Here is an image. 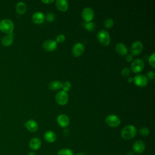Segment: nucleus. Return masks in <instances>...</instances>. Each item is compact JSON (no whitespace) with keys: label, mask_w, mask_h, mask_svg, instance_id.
Wrapping results in <instances>:
<instances>
[{"label":"nucleus","mask_w":155,"mask_h":155,"mask_svg":"<svg viewBox=\"0 0 155 155\" xmlns=\"http://www.w3.org/2000/svg\"><path fill=\"white\" fill-rule=\"evenodd\" d=\"M148 79L147 76L142 74H136L133 78L134 84L139 87H144L148 84Z\"/></svg>","instance_id":"7"},{"label":"nucleus","mask_w":155,"mask_h":155,"mask_svg":"<svg viewBox=\"0 0 155 155\" xmlns=\"http://www.w3.org/2000/svg\"><path fill=\"white\" fill-rule=\"evenodd\" d=\"M130 69L128 67H124L121 70V74L123 77H127L130 74Z\"/></svg>","instance_id":"29"},{"label":"nucleus","mask_w":155,"mask_h":155,"mask_svg":"<svg viewBox=\"0 0 155 155\" xmlns=\"http://www.w3.org/2000/svg\"><path fill=\"white\" fill-rule=\"evenodd\" d=\"M56 7L61 12H66L68 8V2L66 0L56 1Z\"/></svg>","instance_id":"17"},{"label":"nucleus","mask_w":155,"mask_h":155,"mask_svg":"<svg viewBox=\"0 0 155 155\" xmlns=\"http://www.w3.org/2000/svg\"><path fill=\"white\" fill-rule=\"evenodd\" d=\"M71 83L69 81H65L64 83H62V89L63 91H65V92H68L70 89H71Z\"/></svg>","instance_id":"26"},{"label":"nucleus","mask_w":155,"mask_h":155,"mask_svg":"<svg viewBox=\"0 0 155 155\" xmlns=\"http://www.w3.org/2000/svg\"><path fill=\"white\" fill-rule=\"evenodd\" d=\"M154 59H155V53L153 52V53L150 55V56L149 57V59H148L149 64H150L153 68H154V67H155V61H154Z\"/></svg>","instance_id":"28"},{"label":"nucleus","mask_w":155,"mask_h":155,"mask_svg":"<svg viewBox=\"0 0 155 155\" xmlns=\"http://www.w3.org/2000/svg\"><path fill=\"white\" fill-rule=\"evenodd\" d=\"M127 81H128V82H129V83L133 82V78H128L127 79Z\"/></svg>","instance_id":"35"},{"label":"nucleus","mask_w":155,"mask_h":155,"mask_svg":"<svg viewBox=\"0 0 155 155\" xmlns=\"http://www.w3.org/2000/svg\"><path fill=\"white\" fill-rule=\"evenodd\" d=\"M55 99L57 104L60 105H64L67 104L68 101V94L67 92L63 90L59 91L56 93Z\"/></svg>","instance_id":"6"},{"label":"nucleus","mask_w":155,"mask_h":155,"mask_svg":"<svg viewBox=\"0 0 155 155\" xmlns=\"http://www.w3.org/2000/svg\"><path fill=\"white\" fill-rule=\"evenodd\" d=\"M32 21L36 24H39L44 22L45 20V16L41 12H35L31 17Z\"/></svg>","instance_id":"16"},{"label":"nucleus","mask_w":155,"mask_h":155,"mask_svg":"<svg viewBox=\"0 0 155 155\" xmlns=\"http://www.w3.org/2000/svg\"><path fill=\"white\" fill-rule=\"evenodd\" d=\"M147 79H153L154 78V76H155V74H154V72L153 71H148L147 73Z\"/></svg>","instance_id":"32"},{"label":"nucleus","mask_w":155,"mask_h":155,"mask_svg":"<svg viewBox=\"0 0 155 155\" xmlns=\"http://www.w3.org/2000/svg\"><path fill=\"white\" fill-rule=\"evenodd\" d=\"M58 155H74V154L73 151L70 149L62 148L58 151Z\"/></svg>","instance_id":"24"},{"label":"nucleus","mask_w":155,"mask_h":155,"mask_svg":"<svg viewBox=\"0 0 155 155\" xmlns=\"http://www.w3.org/2000/svg\"><path fill=\"white\" fill-rule=\"evenodd\" d=\"M94 13L92 8L90 7H85L82 10V18L85 22H91L94 18Z\"/></svg>","instance_id":"9"},{"label":"nucleus","mask_w":155,"mask_h":155,"mask_svg":"<svg viewBox=\"0 0 155 155\" xmlns=\"http://www.w3.org/2000/svg\"><path fill=\"white\" fill-rule=\"evenodd\" d=\"M14 29L13 22L9 19H4L0 21V30L6 34L13 33Z\"/></svg>","instance_id":"2"},{"label":"nucleus","mask_w":155,"mask_h":155,"mask_svg":"<svg viewBox=\"0 0 155 155\" xmlns=\"http://www.w3.org/2000/svg\"><path fill=\"white\" fill-rule=\"evenodd\" d=\"M58 47L57 42L53 39H48L42 43L43 48L47 51H53Z\"/></svg>","instance_id":"10"},{"label":"nucleus","mask_w":155,"mask_h":155,"mask_svg":"<svg viewBox=\"0 0 155 155\" xmlns=\"http://www.w3.org/2000/svg\"><path fill=\"white\" fill-rule=\"evenodd\" d=\"M44 138L46 142L48 143H53L56 139V135L54 132L52 131H47L44 134Z\"/></svg>","instance_id":"19"},{"label":"nucleus","mask_w":155,"mask_h":155,"mask_svg":"<svg viewBox=\"0 0 155 155\" xmlns=\"http://www.w3.org/2000/svg\"><path fill=\"white\" fill-rule=\"evenodd\" d=\"M145 67L144 62L141 59H134L131 64V68L133 72L135 73H138L141 72Z\"/></svg>","instance_id":"5"},{"label":"nucleus","mask_w":155,"mask_h":155,"mask_svg":"<svg viewBox=\"0 0 155 155\" xmlns=\"http://www.w3.org/2000/svg\"><path fill=\"white\" fill-rule=\"evenodd\" d=\"M62 82L61 81H58V80H54V81H51L49 83L48 88L50 90H57L61 89L62 88Z\"/></svg>","instance_id":"21"},{"label":"nucleus","mask_w":155,"mask_h":155,"mask_svg":"<svg viewBox=\"0 0 155 155\" xmlns=\"http://www.w3.org/2000/svg\"><path fill=\"white\" fill-rule=\"evenodd\" d=\"M76 155H86V154L85 153H79L76 154Z\"/></svg>","instance_id":"38"},{"label":"nucleus","mask_w":155,"mask_h":155,"mask_svg":"<svg viewBox=\"0 0 155 155\" xmlns=\"http://www.w3.org/2000/svg\"><path fill=\"white\" fill-rule=\"evenodd\" d=\"M41 146V140L38 137H33L29 142V147L33 150H38Z\"/></svg>","instance_id":"18"},{"label":"nucleus","mask_w":155,"mask_h":155,"mask_svg":"<svg viewBox=\"0 0 155 155\" xmlns=\"http://www.w3.org/2000/svg\"><path fill=\"white\" fill-rule=\"evenodd\" d=\"M57 123L61 127L66 128L70 124V119L67 115L61 114L57 117Z\"/></svg>","instance_id":"12"},{"label":"nucleus","mask_w":155,"mask_h":155,"mask_svg":"<svg viewBox=\"0 0 155 155\" xmlns=\"http://www.w3.org/2000/svg\"><path fill=\"white\" fill-rule=\"evenodd\" d=\"M143 44L140 41H136L133 42L130 47V53L133 56H137L141 53L143 50Z\"/></svg>","instance_id":"8"},{"label":"nucleus","mask_w":155,"mask_h":155,"mask_svg":"<svg viewBox=\"0 0 155 155\" xmlns=\"http://www.w3.org/2000/svg\"><path fill=\"white\" fill-rule=\"evenodd\" d=\"M137 134V130L133 125H127L121 131V136L124 139L130 140L134 138Z\"/></svg>","instance_id":"1"},{"label":"nucleus","mask_w":155,"mask_h":155,"mask_svg":"<svg viewBox=\"0 0 155 155\" xmlns=\"http://www.w3.org/2000/svg\"><path fill=\"white\" fill-rule=\"evenodd\" d=\"M54 18H55L54 15L51 12L48 13L45 16V19L47 22H52L54 20Z\"/></svg>","instance_id":"30"},{"label":"nucleus","mask_w":155,"mask_h":155,"mask_svg":"<svg viewBox=\"0 0 155 155\" xmlns=\"http://www.w3.org/2000/svg\"><path fill=\"white\" fill-rule=\"evenodd\" d=\"M84 45L81 42H77L74 44V45L73 46L71 52L74 56L79 57L84 53Z\"/></svg>","instance_id":"11"},{"label":"nucleus","mask_w":155,"mask_h":155,"mask_svg":"<svg viewBox=\"0 0 155 155\" xmlns=\"http://www.w3.org/2000/svg\"><path fill=\"white\" fill-rule=\"evenodd\" d=\"M84 28L90 31H92L93 30H94L95 27H96V25L93 22H85L84 23Z\"/></svg>","instance_id":"23"},{"label":"nucleus","mask_w":155,"mask_h":155,"mask_svg":"<svg viewBox=\"0 0 155 155\" xmlns=\"http://www.w3.org/2000/svg\"><path fill=\"white\" fill-rule=\"evenodd\" d=\"M27 10V6L23 2H18L16 5V11L19 15H23Z\"/></svg>","instance_id":"22"},{"label":"nucleus","mask_w":155,"mask_h":155,"mask_svg":"<svg viewBox=\"0 0 155 155\" xmlns=\"http://www.w3.org/2000/svg\"><path fill=\"white\" fill-rule=\"evenodd\" d=\"M97 39L100 44L104 46H107L110 42V36L109 33L105 30L99 31L97 35Z\"/></svg>","instance_id":"3"},{"label":"nucleus","mask_w":155,"mask_h":155,"mask_svg":"<svg viewBox=\"0 0 155 155\" xmlns=\"http://www.w3.org/2000/svg\"><path fill=\"white\" fill-rule=\"evenodd\" d=\"M133 58V56L131 54H127L125 57V60L127 61V62H131L132 61Z\"/></svg>","instance_id":"33"},{"label":"nucleus","mask_w":155,"mask_h":155,"mask_svg":"<svg viewBox=\"0 0 155 155\" xmlns=\"http://www.w3.org/2000/svg\"><path fill=\"white\" fill-rule=\"evenodd\" d=\"M114 25V21L111 18H107L104 21V26L106 28H110Z\"/></svg>","instance_id":"25"},{"label":"nucleus","mask_w":155,"mask_h":155,"mask_svg":"<svg viewBox=\"0 0 155 155\" xmlns=\"http://www.w3.org/2000/svg\"><path fill=\"white\" fill-rule=\"evenodd\" d=\"M145 149V144L141 140H136L133 145V151L137 154H140L143 152Z\"/></svg>","instance_id":"13"},{"label":"nucleus","mask_w":155,"mask_h":155,"mask_svg":"<svg viewBox=\"0 0 155 155\" xmlns=\"http://www.w3.org/2000/svg\"><path fill=\"white\" fill-rule=\"evenodd\" d=\"M126 155H134V154L133 151H129L126 154Z\"/></svg>","instance_id":"36"},{"label":"nucleus","mask_w":155,"mask_h":155,"mask_svg":"<svg viewBox=\"0 0 155 155\" xmlns=\"http://www.w3.org/2000/svg\"><path fill=\"white\" fill-rule=\"evenodd\" d=\"M53 2H54L53 0H45V1L43 0V1H42V2H43L44 4H51Z\"/></svg>","instance_id":"34"},{"label":"nucleus","mask_w":155,"mask_h":155,"mask_svg":"<svg viewBox=\"0 0 155 155\" xmlns=\"http://www.w3.org/2000/svg\"><path fill=\"white\" fill-rule=\"evenodd\" d=\"M106 124L112 128H115L118 127L120 124V118L116 114H109L108 115L105 120Z\"/></svg>","instance_id":"4"},{"label":"nucleus","mask_w":155,"mask_h":155,"mask_svg":"<svg viewBox=\"0 0 155 155\" xmlns=\"http://www.w3.org/2000/svg\"><path fill=\"white\" fill-rule=\"evenodd\" d=\"M65 40V36L63 34H59L56 37V42L57 43H62Z\"/></svg>","instance_id":"31"},{"label":"nucleus","mask_w":155,"mask_h":155,"mask_svg":"<svg viewBox=\"0 0 155 155\" xmlns=\"http://www.w3.org/2000/svg\"><path fill=\"white\" fill-rule=\"evenodd\" d=\"M139 133L143 136H147L150 134V130L147 127H143L139 129Z\"/></svg>","instance_id":"27"},{"label":"nucleus","mask_w":155,"mask_h":155,"mask_svg":"<svg viewBox=\"0 0 155 155\" xmlns=\"http://www.w3.org/2000/svg\"><path fill=\"white\" fill-rule=\"evenodd\" d=\"M115 50L117 54L121 56H126L128 53V48L127 46L121 42H119L116 45Z\"/></svg>","instance_id":"15"},{"label":"nucleus","mask_w":155,"mask_h":155,"mask_svg":"<svg viewBox=\"0 0 155 155\" xmlns=\"http://www.w3.org/2000/svg\"><path fill=\"white\" fill-rule=\"evenodd\" d=\"M27 155H36V154L34 152H29Z\"/></svg>","instance_id":"37"},{"label":"nucleus","mask_w":155,"mask_h":155,"mask_svg":"<svg viewBox=\"0 0 155 155\" xmlns=\"http://www.w3.org/2000/svg\"><path fill=\"white\" fill-rule=\"evenodd\" d=\"M25 127L30 132L35 133L38 129V123L33 119L28 120L24 124Z\"/></svg>","instance_id":"14"},{"label":"nucleus","mask_w":155,"mask_h":155,"mask_svg":"<svg viewBox=\"0 0 155 155\" xmlns=\"http://www.w3.org/2000/svg\"><path fill=\"white\" fill-rule=\"evenodd\" d=\"M13 40H14V35H13V33H11V34H8L6 36H5L2 39L1 42L4 46L7 47V46L12 45V44L13 42Z\"/></svg>","instance_id":"20"}]
</instances>
